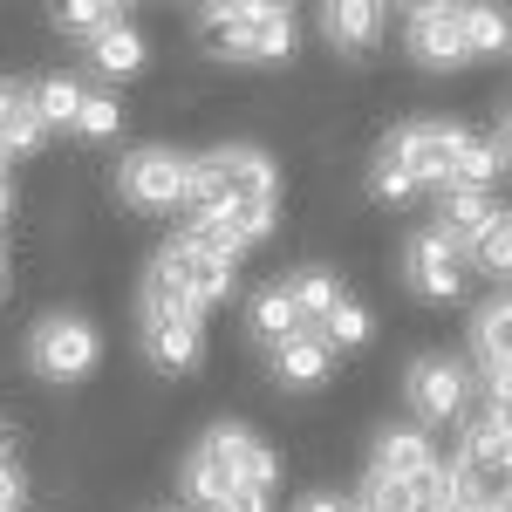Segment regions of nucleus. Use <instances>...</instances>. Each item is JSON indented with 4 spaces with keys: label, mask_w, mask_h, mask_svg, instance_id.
Wrapping results in <instances>:
<instances>
[{
    "label": "nucleus",
    "mask_w": 512,
    "mask_h": 512,
    "mask_svg": "<svg viewBox=\"0 0 512 512\" xmlns=\"http://www.w3.org/2000/svg\"><path fill=\"white\" fill-rule=\"evenodd\" d=\"M287 294H294V315L308 321V335H321V321L342 308V280L328 274V267H301V274H287Z\"/></svg>",
    "instance_id": "nucleus-21"
},
{
    "label": "nucleus",
    "mask_w": 512,
    "mask_h": 512,
    "mask_svg": "<svg viewBox=\"0 0 512 512\" xmlns=\"http://www.w3.org/2000/svg\"><path fill=\"white\" fill-rule=\"evenodd\" d=\"M123 130V110H117V96H103V89H89V103H82V117H76V137H89V144H110Z\"/></svg>",
    "instance_id": "nucleus-26"
},
{
    "label": "nucleus",
    "mask_w": 512,
    "mask_h": 512,
    "mask_svg": "<svg viewBox=\"0 0 512 512\" xmlns=\"http://www.w3.org/2000/svg\"><path fill=\"white\" fill-rule=\"evenodd\" d=\"M0 294H7V239H0Z\"/></svg>",
    "instance_id": "nucleus-31"
},
{
    "label": "nucleus",
    "mask_w": 512,
    "mask_h": 512,
    "mask_svg": "<svg viewBox=\"0 0 512 512\" xmlns=\"http://www.w3.org/2000/svg\"><path fill=\"white\" fill-rule=\"evenodd\" d=\"M82 103H89V82H76V76H41L35 82V110H41L48 130H76Z\"/></svg>",
    "instance_id": "nucleus-22"
},
{
    "label": "nucleus",
    "mask_w": 512,
    "mask_h": 512,
    "mask_svg": "<svg viewBox=\"0 0 512 512\" xmlns=\"http://www.w3.org/2000/svg\"><path fill=\"white\" fill-rule=\"evenodd\" d=\"M233 267L239 260H226L219 246H205L198 233H171L158 246V260H151V274H144V287H158V294H171V301H185V308H219L226 294H233Z\"/></svg>",
    "instance_id": "nucleus-7"
},
{
    "label": "nucleus",
    "mask_w": 512,
    "mask_h": 512,
    "mask_svg": "<svg viewBox=\"0 0 512 512\" xmlns=\"http://www.w3.org/2000/svg\"><path fill=\"white\" fill-rule=\"evenodd\" d=\"M499 212H506V205H499L492 192H444V205H437V233L458 239V246H465V260H472L478 233H485Z\"/></svg>",
    "instance_id": "nucleus-18"
},
{
    "label": "nucleus",
    "mask_w": 512,
    "mask_h": 512,
    "mask_svg": "<svg viewBox=\"0 0 512 512\" xmlns=\"http://www.w3.org/2000/svg\"><path fill=\"white\" fill-rule=\"evenodd\" d=\"M472 267H478V274H492V280H512V212H499V219L478 233Z\"/></svg>",
    "instance_id": "nucleus-23"
},
{
    "label": "nucleus",
    "mask_w": 512,
    "mask_h": 512,
    "mask_svg": "<svg viewBox=\"0 0 512 512\" xmlns=\"http://www.w3.org/2000/svg\"><path fill=\"white\" fill-rule=\"evenodd\" d=\"M103 362V335L89 315H41L28 335V369L41 383H82Z\"/></svg>",
    "instance_id": "nucleus-9"
},
{
    "label": "nucleus",
    "mask_w": 512,
    "mask_h": 512,
    "mask_svg": "<svg viewBox=\"0 0 512 512\" xmlns=\"http://www.w3.org/2000/svg\"><path fill=\"white\" fill-rule=\"evenodd\" d=\"M137 335H144L151 369H164V376H192L205 362V315L158 287H137Z\"/></svg>",
    "instance_id": "nucleus-8"
},
{
    "label": "nucleus",
    "mask_w": 512,
    "mask_h": 512,
    "mask_svg": "<svg viewBox=\"0 0 512 512\" xmlns=\"http://www.w3.org/2000/svg\"><path fill=\"white\" fill-rule=\"evenodd\" d=\"M0 171H7V158H0Z\"/></svg>",
    "instance_id": "nucleus-33"
},
{
    "label": "nucleus",
    "mask_w": 512,
    "mask_h": 512,
    "mask_svg": "<svg viewBox=\"0 0 512 512\" xmlns=\"http://www.w3.org/2000/svg\"><path fill=\"white\" fill-rule=\"evenodd\" d=\"M492 151H499V171H512V110H506V123L492 130Z\"/></svg>",
    "instance_id": "nucleus-29"
},
{
    "label": "nucleus",
    "mask_w": 512,
    "mask_h": 512,
    "mask_svg": "<svg viewBox=\"0 0 512 512\" xmlns=\"http://www.w3.org/2000/svg\"><path fill=\"white\" fill-rule=\"evenodd\" d=\"M328 369H335V349H328L321 335H294L287 349H274V376L287 390H321Z\"/></svg>",
    "instance_id": "nucleus-20"
},
{
    "label": "nucleus",
    "mask_w": 512,
    "mask_h": 512,
    "mask_svg": "<svg viewBox=\"0 0 512 512\" xmlns=\"http://www.w3.org/2000/svg\"><path fill=\"white\" fill-rule=\"evenodd\" d=\"M7 458H14V444H7V431H0V465H7Z\"/></svg>",
    "instance_id": "nucleus-32"
},
{
    "label": "nucleus",
    "mask_w": 512,
    "mask_h": 512,
    "mask_svg": "<svg viewBox=\"0 0 512 512\" xmlns=\"http://www.w3.org/2000/svg\"><path fill=\"white\" fill-rule=\"evenodd\" d=\"M82 55H89V69L103 82H123V76H137L144 62H151V41L130 28V14H123L117 28H103L96 41H82Z\"/></svg>",
    "instance_id": "nucleus-17"
},
{
    "label": "nucleus",
    "mask_w": 512,
    "mask_h": 512,
    "mask_svg": "<svg viewBox=\"0 0 512 512\" xmlns=\"http://www.w3.org/2000/svg\"><path fill=\"white\" fill-rule=\"evenodd\" d=\"M164 512H171V506H164Z\"/></svg>",
    "instance_id": "nucleus-34"
},
{
    "label": "nucleus",
    "mask_w": 512,
    "mask_h": 512,
    "mask_svg": "<svg viewBox=\"0 0 512 512\" xmlns=\"http://www.w3.org/2000/svg\"><path fill=\"white\" fill-rule=\"evenodd\" d=\"M512 48V14L485 0H424L403 14V55L417 69H465L478 55H506Z\"/></svg>",
    "instance_id": "nucleus-3"
},
{
    "label": "nucleus",
    "mask_w": 512,
    "mask_h": 512,
    "mask_svg": "<svg viewBox=\"0 0 512 512\" xmlns=\"http://www.w3.org/2000/svg\"><path fill=\"white\" fill-rule=\"evenodd\" d=\"M396 274H403V287H410L417 301H458V294H465V280H472V260H465V246H458V239H444L437 226H424V233L403 239Z\"/></svg>",
    "instance_id": "nucleus-12"
},
{
    "label": "nucleus",
    "mask_w": 512,
    "mask_h": 512,
    "mask_svg": "<svg viewBox=\"0 0 512 512\" xmlns=\"http://www.w3.org/2000/svg\"><path fill=\"white\" fill-rule=\"evenodd\" d=\"M178 485L198 512H274L280 492V458L246 431V424H212L185 451Z\"/></svg>",
    "instance_id": "nucleus-2"
},
{
    "label": "nucleus",
    "mask_w": 512,
    "mask_h": 512,
    "mask_svg": "<svg viewBox=\"0 0 512 512\" xmlns=\"http://www.w3.org/2000/svg\"><path fill=\"white\" fill-rule=\"evenodd\" d=\"M280 219V171L260 144H212L192 158V192H185V233L239 260L246 246L274 233Z\"/></svg>",
    "instance_id": "nucleus-1"
},
{
    "label": "nucleus",
    "mask_w": 512,
    "mask_h": 512,
    "mask_svg": "<svg viewBox=\"0 0 512 512\" xmlns=\"http://www.w3.org/2000/svg\"><path fill=\"white\" fill-rule=\"evenodd\" d=\"M444 485L458 512H512V431L465 424L458 451L444 458Z\"/></svg>",
    "instance_id": "nucleus-6"
},
{
    "label": "nucleus",
    "mask_w": 512,
    "mask_h": 512,
    "mask_svg": "<svg viewBox=\"0 0 512 512\" xmlns=\"http://www.w3.org/2000/svg\"><path fill=\"white\" fill-rule=\"evenodd\" d=\"M7 212H14V178L0 171V219H7Z\"/></svg>",
    "instance_id": "nucleus-30"
},
{
    "label": "nucleus",
    "mask_w": 512,
    "mask_h": 512,
    "mask_svg": "<svg viewBox=\"0 0 512 512\" xmlns=\"http://www.w3.org/2000/svg\"><path fill=\"white\" fill-rule=\"evenodd\" d=\"M117 192L130 212H178L192 192V158L171 151V144H144L117 164Z\"/></svg>",
    "instance_id": "nucleus-11"
},
{
    "label": "nucleus",
    "mask_w": 512,
    "mask_h": 512,
    "mask_svg": "<svg viewBox=\"0 0 512 512\" xmlns=\"http://www.w3.org/2000/svg\"><path fill=\"white\" fill-rule=\"evenodd\" d=\"M437 472H444V458L431 451V437L390 424V431L376 437V451H369L362 485H376V492H410V485H424V478H437Z\"/></svg>",
    "instance_id": "nucleus-13"
},
{
    "label": "nucleus",
    "mask_w": 512,
    "mask_h": 512,
    "mask_svg": "<svg viewBox=\"0 0 512 512\" xmlns=\"http://www.w3.org/2000/svg\"><path fill=\"white\" fill-rule=\"evenodd\" d=\"M41 144H48V123L35 110V82L0 76V158H35Z\"/></svg>",
    "instance_id": "nucleus-14"
},
{
    "label": "nucleus",
    "mask_w": 512,
    "mask_h": 512,
    "mask_svg": "<svg viewBox=\"0 0 512 512\" xmlns=\"http://www.w3.org/2000/svg\"><path fill=\"white\" fill-rule=\"evenodd\" d=\"M383 28H390V7H376V0H328L321 7V35L335 41V55H369Z\"/></svg>",
    "instance_id": "nucleus-15"
},
{
    "label": "nucleus",
    "mask_w": 512,
    "mask_h": 512,
    "mask_svg": "<svg viewBox=\"0 0 512 512\" xmlns=\"http://www.w3.org/2000/svg\"><path fill=\"white\" fill-rule=\"evenodd\" d=\"M198 35L219 62L267 69V62L294 55V14L274 0H219V7H198Z\"/></svg>",
    "instance_id": "nucleus-5"
},
{
    "label": "nucleus",
    "mask_w": 512,
    "mask_h": 512,
    "mask_svg": "<svg viewBox=\"0 0 512 512\" xmlns=\"http://www.w3.org/2000/svg\"><path fill=\"white\" fill-rule=\"evenodd\" d=\"M28 506V472H21V458H7L0 465V512H21Z\"/></svg>",
    "instance_id": "nucleus-27"
},
{
    "label": "nucleus",
    "mask_w": 512,
    "mask_h": 512,
    "mask_svg": "<svg viewBox=\"0 0 512 512\" xmlns=\"http://www.w3.org/2000/svg\"><path fill=\"white\" fill-rule=\"evenodd\" d=\"M472 369L458 362V355H417L410 369H403V410L417 417V424H465V410H472Z\"/></svg>",
    "instance_id": "nucleus-10"
},
{
    "label": "nucleus",
    "mask_w": 512,
    "mask_h": 512,
    "mask_svg": "<svg viewBox=\"0 0 512 512\" xmlns=\"http://www.w3.org/2000/svg\"><path fill=\"white\" fill-rule=\"evenodd\" d=\"M472 355H478V376L512 369V294L485 301V308L472 315Z\"/></svg>",
    "instance_id": "nucleus-19"
},
{
    "label": "nucleus",
    "mask_w": 512,
    "mask_h": 512,
    "mask_svg": "<svg viewBox=\"0 0 512 512\" xmlns=\"http://www.w3.org/2000/svg\"><path fill=\"white\" fill-rule=\"evenodd\" d=\"M369 335H376V321H369V308L349 301V294H342V308H335V315L321 321V342H328V349H362Z\"/></svg>",
    "instance_id": "nucleus-25"
},
{
    "label": "nucleus",
    "mask_w": 512,
    "mask_h": 512,
    "mask_svg": "<svg viewBox=\"0 0 512 512\" xmlns=\"http://www.w3.org/2000/svg\"><path fill=\"white\" fill-rule=\"evenodd\" d=\"M117 21H123V7H103V0H69V7H55V28L76 35V41H96L103 28H117Z\"/></svg>",
    "instance_id": "nucleus-24"
},
{
    "label": "nucleus",
    "mask_w": 512,
    "mask_h": 512,
    "mask_svg": "<svg viewBox=\"0 0 512 512\" xmlns=\"http://www.w3.org/2000/svg\"><path fill=\"white\" fill-rule=\"evenodd\" d=\"M294 512H355V506L342 499V492H308V499H301Z\"/></svg>",
    "instance_id": "nucleus-28"
},
{
    "label": "nucleus",
    "mask_w": 512,
    "mask_h": 512,
    "mask_svg": "<svg viewBox=\"0 0 512 512\" xmlns=\"http://www.w3.org/2000/svg\"><path fill=\"white\" fill-rule=\"evenodd\" d=\"M458 144H465V123H451V117L396 123L390 137L376 144V164H369L376 205H403V198H417V192H451Z\"/></svg>",
    "instance_id": "nucleus-4"
},
{
    "label": "nucleus",
    "mask_w": 512,
    "mask_h": 512,
    "mask_svg": "<svg viewBox=\"0 0 512 512\" xmlns=\"http://www.w3.org/2000/svg\"><path fill=\"white\" fill-rule=\"evenodd\" d=\"M246 335H253V342H260L267 355H274V349H287L294 335H308V321L294 315V294H287V280L260 287V294L246 301Z\"/></svg>",
    "instance_id": "nucleus-16"
}]
</instances>
